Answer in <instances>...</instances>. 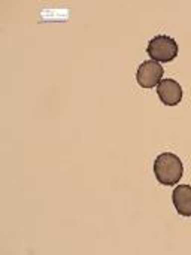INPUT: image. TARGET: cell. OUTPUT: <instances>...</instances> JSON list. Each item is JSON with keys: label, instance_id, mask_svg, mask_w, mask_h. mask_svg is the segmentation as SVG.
<instances>
[{"label": "cell", "instance_id": "obj_1", "mask_svg": "<svg viewBox=\"0 0 191 255\" xmlns=\"http://www.w3.org/2000/svg\"><path fill=\"white\" fill-rule=\"evenodd\" d=\"M154 175L162 185L174 187L184 175V164L174 152H162L154 160Z\"/></svg>", "mask_w": 191, "mask_h": 255}, {"label": "cell", "instance_id": "obj_4", "mask_svg": "<svg viewBox=\"0 0 191 255\" xmlns=\"http://www.w3.org/2000/svg\"><path fill=\"white\" fill-rule=\"evenodd\" d=\"M157 94L163 105L177 106L183 100V87L175 79H163L157 85Z\"/></svg>", "mask_w": 191, "mask_h": 255}, {"label": "cell", "instance_id": "obj_3", "mask_svg": "<svg viewBox=\"0 0 191 255\" xmlns=\"http://www.w3.org/2000/svg\"><path fill=\"white\" fill-rule=\"evenodd\" d=\"M165 75V69L160 63L154 61V60H148L144 61L136 72V81L139 84V87L150 90L154 88L156 85L160 84L162 78Z\"/></svg>", "mask_w": 191, "mask_h": 255}, {"label": "cell", "instance_id": "obj_2", "mask_svg": "<svg viewBox=\"0 0 191 255\" xmlns=\"http://www.w3.org/2000/svg\"><path fill=\"white\" fill-rule=\"evenodd\" d=\"M178 42L168 34H157L148 42L147 52L157 63H169L178 57Z\"/></svg>", "mask_w": 191, "mask_h": 255}, {"label": "cell", "instance_id": "obj_5", "mask_svg": "<svg viewBox=\"0 0 191 255\" xmlns=\"http://www.w3.org/2000/svg\"><path fill=\"white\" fill-rule=\"evenodd\" d=\"M172 202L180 215L191 217V185H178L172 193Z\"/></svg>", "mask_w": 191, "mask_h": 255}]
</instances>
